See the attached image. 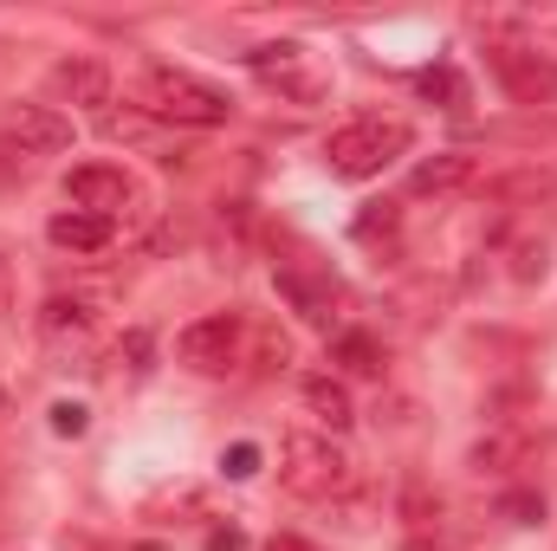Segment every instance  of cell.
Segmentation results:
<instances>
[{
  "label": "cell",
  "mask_w": 557,
  "mask_h": 551,
  "mask_svg": "<svg viewBox=\"0 0 557 551\" xmlns=\"http://www.w3.org/2000/svg\"><path fill=\"white\" fill-rule=\"evenodd\" d=\"M137 111L162 118V124L214 131V124H227V118H234V98H227V91H214V85H208V78H195V72L156 65V72H143V85H137Z\"/></svg>",
  "instance_id": "6da1fadb"
},
{
  "label": "cell",
  "mask_w": 557,
  "mask_h": 551,
  "mask_svg": "<svg viewBox=\"0 0 557 551\" xmlns=\"http://www.w3.org/2000/svg\"><path fill=\"white\" fill-rule=\"evenodd\" d=\"M403 149H409V124H396V118H357V124L331 131L324 162H331V175H344V182H370V175H383Z\"/></svg>",
  "instance_id": "7a4b0ae2"
},
{
  "label": "cell",
  "mask_w": 557,
  "mask_h": 551,
  "mask_svg": "<svg viewBox=\"0 0 557 551\" xmlns=\"http://www.w3.org/2000/svg\"><path fill=\"white\" fill-rule=\"evenodd\" d=\"M278 474L298 500H337L350 487V454L331 434H285L278 448Z\"/></svg>",
  "instance_id": "3957f363"
},
{
  "label": "cell",
  "mask_w": 557,
  "mask_h": 551,
  "mask_svg": "<svg viewBox=\"0 0 557 551\" xmlns=\"http://www.w3.org/2000/svg\"><path fill=\"white\" fill-rule=\"evenodd\" d=\"M240 351V318L234 311H214V318H195L182 338H175V357L188 370H227Z\"/></svg>",
  "instance_id": "277c9868"
},
{
  "label": "cell",
  "mask_w": 557,
  "mask_h": 551,
  "mask_svg": "<svg viewBox=\"0 0 557 551\" xmlns=\"http://www.w3.org/2000/svg\"><path fill=\"white\" fill-rule=\"evenodd\" d=\"M65 201H72L78 215H104V221H111V215L131 201V175L111 169V162H85V169L65 175Z\"/></svg>",
  "instance_id": "5b68a950"
},
{
  "label": "cell",
  "mask_w": 557,
  "mask_h": 551,
  "mask_svg": "<svg viewBox=\"0 0 557 551\" xmlns=\"http://www.w3.org/2000/svg\"><path fill=\"white\" fill-rule=\"evenodd\" d=\"M7 137L20 143L26 156H59V149H72V118L52 111V105H13Z\"/></svg>",
  "instance_id": "8992f818"
},
{
  "label": "cell",
  "mask_w": 557,
  "mask_h": 551,
  "mask_svg": "<svg viewBox=\"0 0 557 551\" xmlns=\"http://www.w3.org/2000/svg\"><path fill=\"white\" fill-rule=\"evenodd\" d=\"M278 298H292V311L305 318V325H331L337 318V285L318 273H305V267H278Z\"/></svg>",
  "instance_id": "52a82bcc"
},
{
  "label": "cell",
  "mask_w": 557,
  "mask_h": 551,
  "mask_svg": "<svg viewBox=\"0 0 557 551\" xmlns=\"http://www.w3.org/2000/svg\"><path fill=\"white\" fill-rule=\"evenodd\" d=\"M52 91H59L65 105H104V98H111V72L78 52V59H59V65H52Z\"/></svg>",
  "instance_id": "ba28073f"
},
{
  "label": "cell",
  "mask_w": 557,
  "mask_h": 551,
  "mask_svg": "<svg viewBox=\"0 0 557 551\" xmlns=\"http://www.w3.org/2000/svg\"><path fill=\"white\" fill-rule=\"evenodd\" d=\"M111 234H117V228H111L104 215H78V208L46 221V241L65 247V254H98V247H111Z\"/></svg>",
  "instance_id": "9c48e42d"
},
{
  "label": "cell",
  "mask_w": 557,
  "mask_h": 551,
  "mask_svg": "<svg viewBox=\"0 0 557 551\" xmlns=\"http://www.w3.org/2000/svg\"><path fill=\"white\" fill-rule=\"evenodd\" d=\"M460 182H473V156H460V149L428 156V162H416V175H409L416 195H447V188H460Z\"/></svg>",
  "instance_id": "30bf717a"
},
{
  "label": "cell",
  "mask_w": 557,
  "mask_h": 551,
  "mask_svg": "<svg viewBox=\"0 0 557 551\" xmlns=\"http://www.w3.org/2000/svg\"><path fill=\"white\" fill-rule=\"evenodd\" d=\"M305 409L318 415L324 428H350L357 409H350V390L337 383V377H305Z\"/></svg>",
  "instance_id": "8fae6325"
},
{
  "label": "cell",
  "mask_w": 557,
  "mask_h": 551,
  "mask_svg": "<svg viewBox=\"0 0 557 551\" xmlns=\"http://www.w3.org/2000/svg\"><path fill=\"white\" fill-rule=\"evenodd\" d=\"M337 364H344L350 377H383V344L363 338V331H344V338H337Z\"/></svg>",
  "instance_id": "7c38bea8"
},
{
  "label": "cell",
  "mask_w": 557,
  "mask_h": 551,
  "mask_svg": "<svg viewBox=\"0 0 557 551\" xmlns=\"http://www.w3.org/2000/svg\"><path fill=\"white\" fill-rule=\"evenodd\" d=\"M499 72H506V85H512L519 98H545V91H557L552 65H519V52H499Z\"/></svg>",
  "instance_id": "4fadbf2b"
},
{
  "label": "cell",
  "mask_w": 557,
  "mask_h": 551,
  "mask_svg": "<svg viewBox=\"0 0 557 551\" xmlns=\"http://www.w3.org/2000/svg\"><path fill=\"white\" fill-rule=\"evenodd\" d=\"M85 325H91V311H85L78 298H46V311H39V331H46V338H65V331L78 338Z\"/></svg>",
  "instance_id": "5bb4252c"
},
{
  "label": "cell",
  "mask_w": 557,
  "mask_h": 551,
  "mask_svg": "<svg viewBox=\"0 0 557 551\" xmlns=\"http://www.w3.org/2000/svg\"><path fill=\"white\" fill-rule=\"evenodd\" d=\"M416 91H421V98H441L447 111H460V105H467V85H460V72H454V65H428V72L416 78Z\"/></svg>",
  "instance_id": "9a60e30c"
},
{
  "label": "cell",
  "mask_w": 557,
  "mask_h": 551,
  "mask_svg": "<svg viewBox=\"0 0 557 551\" xmlns=\"http://www.w3.org/2000/svg\"><path fill=\"white\" fill-rule=\"evenodd\" d=\"M350 234H357V241H389V234H396V208H389V201H370Z\"/></svg>",
  "instance_id": "2e32d148"
},
{
  "label": "cell",
  "mask_w": 557,
  "mask_h": 551,
  "mask_svg": "<svg viewBox=\"0 0 557 551\" xmlns=\"http://www.w3.org/2000/svg\"><path fill=\"white\" fill-rule=\"evenodd\" d=\"M221 474H227V480H253V474H260V448H253V441H234V448L221 454Z\"/></svg>",
  "instance_id": "e0dca14e"
},
{
  "label": "cell",
  "mask_w": 557,
  "mask_h": 551,
  "mask_svg": "<svg viewBox=\"0 0 557 551\" xmlns=\"http://www.w3.org/2000/svg\"><path fill=\"white\" fill-rule=\"evenodd\" d=\"M499 513H506L512 526H539V519H545V500H539V493H506Z\"/></svg>",
  "instance_id": "ac0fdd59"
},
{
  "label": "cell",
  "mask_w": 557,
  "mask_h": 551,
  "mask_svg": "<svg viewBox=\"0 0 557 551\" xmlns=\"http://www.w3.org/2000/svg\"><path fill=\"white\" fill-rule=\"evenodd\" d=\"M91 428V415H85V403H52V434H65V441H78Z\"/></svg>",
  "instance_id": "d6986e66"
},
{
  "label": "cell",
  "mask_w": 557,
  "mask_h": 551,
  "mask_svg": "<svg viewBox=\"0 0 557 551\" xmlns=\"http://www.w3.org/2000/svg\"><path fill=\"white\" fill-rule=\"evenodd\" d=\"M512 454H519V441H512V434H493V441H480V448H473V467L486 474V467H506Z\"/></svg>",
  "instance_id": "ffe728a7"
},
{
  "label": "cell",
  "mask_w": 557,
  "mask_h": 551,
  "mask_svg": "<svg viewBox=\"0 0 557 551\" xmlns=\"http://www.w3.org/2000/svg\"><path fill=\"white\" fill-rule=\"evenodd\" d=\"M292 59H298V46H292V39H285V46H253V52H247V65H260V72L292 65Z\"/></svg>",
  "instance_id": "44dd1931"
},
{
  "label": "cell",
  "mask_w": 557,
  "mask_h": 551,
  "mask_svg": "<svg viewBox=\"0 0 557 551\" xmlns=\"http://www.w3.org/2000/svg\"><path fill=\"white\" fill-rule=\"evenodd\" d=\"M117 357H131V377H143V370H149V331H131V338L117 344Z\"/></svg>",
  "instance_id": "7402d4cb"
},
{
  "label": "cell",
  "mask_w": 557,
  "mask_h": 551,
  "mask_svg": "<svg viewBox=\"0 0 557 551\" xmlns=\"http://www.w3.org/2000/svg\"><path fill=\"white\" fill-rule=\"evenodd\" d=\"M208 551H247V539L227 526V532H208Z\"/></svg>",
  "instance_id": "603a6c76"
},
{
  "label": "cell",
  "mask_w": 557,
  "mask_h": 551,
  "mask_svg": "<svg viewBox=\"0 0 557 551\" xmlns=\"http://www.w3.org/2000/svg\"><path fill=\"white\" fill-rule=\"evenodd\" d=\"M267 551H311V546H305V539H273Z\"/></svg>",
  "instance_id": "cb8c5ba5"
}]
</instances>
